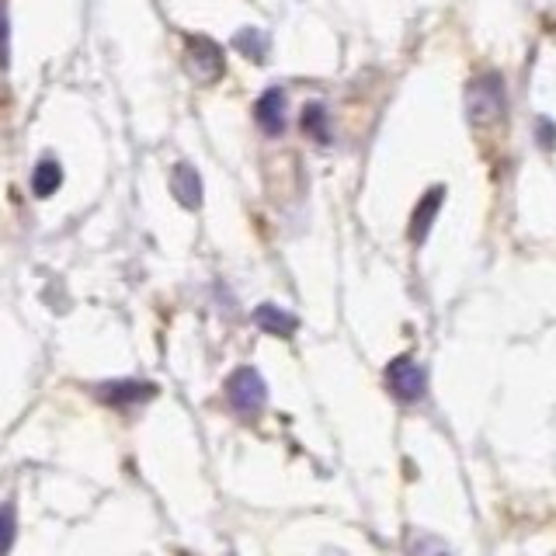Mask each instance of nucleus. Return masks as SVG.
Wrapping results in <instances>:
<instances>
[{
  "label": "nucleus",
  "instance_id": "4468645a",
  "mask_svg": "<svg viewBox=\"0 0 556 556\" xmlns=\"http://www.w3.org/2000/svg\"><path fill=\"white\" fill-rule=\"evenodd\" d=\"M536 139L546 146V150H553V146H556V126H553L550 119H539L536 122Z\"/></svg>",
  "mask_w": 556,
  "mask_h": 556
},
{
  "label": "nucleus",
  "instance_id": "0eeeda50",
  "mask_svg": "<svg viewBox=\"0 0 556 556\" xmlns=\"http://www.w3.org/2000/svg\"><path fill=\"white\" fill-rule=\"evenodd\" d=\"M254 324H258L261 331L275 334V338H292V334L299 331L296 313L282 310V306H275V303H261L258 310H254Z\"/></svg>",
  "mask_w": 556,
  "mask_h": 556
},
{
  "label": "nucleus",
  "instance_id": "423d86ee",
  "mask_svg": "<svg viewBox=\"0 0 556 556\" xmlns=\"http://www.w3.org/2000/svg\"><path fill=\"white\" fill-rule=\"evenodd\" d=\"M254 119H258V126L265 129L268 136H278L285 129V94L272 87V91H265L258 98V105H254Z\"/></svg>",
  "mask_w": 556,
  "mask_h": 556
},
{
  "label": "nucleus",
  "instance_id": "f03ea898",
  "mask_svg": "<svg viewBox=\"0 0 556 556\" xmlns=\"http://www.w3.org/2000/svg\"><path fill=\"white\" fill-rule=\"evenodd\" d=\"M226 400L233 404V411L240 414H258L268 404V386L254 365H240L226 379Z\"/></svg>",
  "mask_w": 556,
  "mask_h": 556
},
{
  "label": "nucleus",
  "instance_id": "2eb2a0df",
  "mask_svg": "<svg viewBox=\"0 0 556 556\" xmlns=\"http://www.w3.org/2000/svg\"><path fill=\"white\" fill-rule=\"evenodd\" d=\"M7 60V21H4V7H0V63Z\"/></svg>",
  "mask_w": 556,
  "mask_h": 556
},
{
  "label": "nucleus",
  "instance_id": "9b49d317",
  "mask_svg": "<svg viewBox=\"0 0 556 556\" xmlns=\"http://www.w3.org/2000/svg\"><path fill=\"white\" fill-rule=\"evenodd\" d=\"M303 126H306V133L317 136L320 143H327V139H331V133H327V112H324V105H306Z\"/></svg>",
  "mask_w": 556,
  "mask_h": 556
},
{
  "label": "nucleus",
  "instance_id": "39448f33",
  "mask_svg": "<svg viewBox=\"0 0 556 556\" xmlns=\"http://www.w3.org/2000/svg\"><path fill=\"white\" fill-rule=\"evenodd\" d=\"M442 199H445V188L435 185V188H428V192L421 195V202L414 206V212H411V240L414 244H421V240L428 237L431 223H435L438 209H442Z\"/></svg>",
  "mask_w": 556,
  "mask_h": 556
},
{
  "label": "nucleus",
  "instance_id": "ddd939ff",
  "mask_svg": "<svg viewBox=\"0 0 556 556\" xmlns=\"http://www.w3.org/2000/svg\"><path fill=\"white\" fill-rule=\"evenodd\" d=\"M237 49L251 56V60H261V56L268 53V42H265V35H261V32H240L237 35Z\"/></svg>",
  "mask_w": 556,
  "mask_h": 556
},
{
  "label": "nucleus",
  "instance_id": "f257e3e1",
  "mask_svg": "<svg viewBox=\"0 0 556 556\" xmlns=\"http://www.w3.org/2000/svg\"><path fill=\"white\" fill-rule=\"evenodd\" d=\"M466 112L477 126H494L508 112V94H504V80L497 73H480L466 91Z\"/></svg>",
  "mask_w": 556,
  "mask_h": 556
},
{
  "label": "nucleus",
  "instance_id": "1a4fd4ad",
  "mask_svg": "<svg viewBox=\"0 0 556 556\" xmlns=\"http://www.w3.org/2000/svg\"><path fill=\"white\" fill-rule=\"evenodd\" d=\"M171 188H174V195H178L181 206H188V209L202 206V181H199V174H195V167H188V164L174 167Z\"/></svg>",
  "mask_w": 556,
  "mask_h": 556
},
{
  "label": "nucleus",
  "instance_id": "f8f14e48",
  "mask_svg": "<svg viewBox=\"0 0 556 556\" xmlns=\"http://www.w3.org/2000/svg\"><path fill=\"white\" fill-rule=\"evenodd\" d=\"M32 185H35V192H39V195H53L56 185H60V167L49 164V160H46V164H39V171H35Z\"/></svg>",
  "mask_w": 556,
  "mask_h": 556
},
{
  "label": "nucleus",
  "instance_id": "7ed1b4c3",
  "mask_svg": "<svg viewBox=\"0 0 556 556\" xmlns=\"http://www.w3.org/2000/svg\"><path fill=\"white\" fill-rule=\"evenodd\" d=\"M386 386L397 400L404 404H414V400L424 397V369L414 362L411 355H400L386 365Z\"/></svg>",
  "mask_w": 556,
  "mask_h": 556
},
{
  "label": "nucleus",
  "instance_id": "20e7f679",
  "mask_svg": "<svg viewBox=\"0 0 556 556\" xmlns=\"http://www.w3.org/2000/svg\"><path fill=\"white\" fill-rule=\"evenodd\" d=\"M153 386L150 383H139V379H112V383L98 386V397L101 404L108 407H136L143 404V400L153 397Z\"/></svg>",
  "mask_w": 556,
  "mask_h": 556
},
{
  "label": "nucleus",
  "instance_id": "6e6552de",
  "mask_svg": "<svg viewBox=\"0 0 556 556\" xmlns=\"http://www.w3.org/2000/svg\"><path fill=\"white\" fill-rule=\"evenodd\" d=\"M192 67L202 80H216L223 73V53H219L216 42L192 39Z\"/></svg>",
  "mask_w": 556,
  "mask_h": 556
},
{
  "label": "nucleus",
  "instance_id": "9d476101",
  "mask_svg": "<svg viewBox=\"0 0 556 556\" xmlns=\"http://www.w3.org/2000/svg\"><path fill=\"white\" fill-rule=\"evenodd\" d=\"M14 539H18V515H14V504H0V556L11 553Z\"/></svg>",
  "mask_w": 556,
  "mask_h": 556
}]
</instances>
